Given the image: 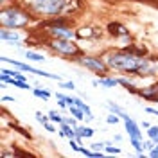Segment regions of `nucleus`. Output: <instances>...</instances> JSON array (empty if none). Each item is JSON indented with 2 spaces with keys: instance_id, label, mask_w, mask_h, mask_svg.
<instances>
[{
  "instance_id": "1",
  "label": "nucleus",
  "mask_w": 158,
  "mask_h": 158,
  "mask_svg": "<svg viewBox=\"0 0 158 158\" xmlns=\"http://www.w3.org/2000/svg\"><path fill=\"white\" fill-rule=\"evenodd\" d=\"M108 63L113 69H120V70H142L146 69V61L140 58H135L131 54H115L110 56Z\"/></svg>"
},
{
  "instance_id": "2",
  "label": "nucleus",
  "mask_w": 158,
  "mask_h": 158,
  "mask_svg": "<svg viewBox=\"0 0 158 158\" xmlns=\"http://www.w3.org/2000/svg\"><path fill=\"white\" fill-rule=\"evenodd\" d=\"M0 22L2 25L6 27H22L27 23V16L20 11L15 9H7V11H2V16H0Z\"/></svg>"
},
{
  "instance_id": "3",
  "label": "nucleus",
  "mask_w": 158,
  "mask_h": 158,
  "mask_svg": "<svg viewBox=\"0 0 158 158\" xmlns=\"http://www.w3.org/2000/svg\"><path fill=\"white\" fill-rule=\"evenodd\" d=\"M34 2H36V9L49 15L61 11V7L65 6V0H34Z\"/></svg>"
},
{
  "instance_id": "4",
  "label": "nucleus",
  "mask_w": 158,
  "mask_h": 158,
  "mask_svg": "<svg viewBox=\"0 0 158 158\" xmlns=\"http://www.w3.org/2000/svg\"><path fill=\"white\" fill-rule=\"evenodd\" d=\"M54 49H58L59 52H63V54H79L77 45H74L70 40H65V38L56 40V41H54Z\"/></svg>"
},
{
  "instance_id": "5",
  "label": "nucleus",
  "mask_w": 158,
  "mask_h": 158,
  "mask_svg": "<svg viewBox=\"0 0 158 158\" xmlns=\"http://www.w3.org/2000/svg\"><path fill=\"white\" fill-rule=\"evenodd\" d=\"M81 63H83L85 67H90L92 70H95V72H104V70H106V67H104L99 59H94V58H83Z\"/></svg>"
},
{
  "instance_id": "6",
  "label": "nucleus",
  "mask_w": 158,
  "mask_h": 158,
  "mask_svg": "<svg viewBox=\"0 0 158 158\" xmlns=\"http://www.w3.org/2000/svg\"><path fill=\"white\" fill-rule=\"evenodd\" d=\"M126 120V129H128V133H129V137L131 138H140V131H138V126L131 120L129 117L124 118Z\"/></svg>"
},
{
  "instance_id": "7",
  "label": "nucleus",
  "mask_w": 158,
  "mask_h": 158,
  "mask_svg": "<svg viewBox=\"0 0 158 158\" xmlns=\"http://www.w3.org/2000/svg\"><path fill=\"white\" fill-rule=\"evenodd\" d=\"M52 34L54 36H58V38H65V40H70L72 36H74V32L69 29H63V27H54L52 29Z\"/></svg>"
},
{
  "instance_id": "8",
  "label": "nucleus",
  "mask_w": 158,
  "mask_h": 158,
  "mask_svg": "<svg viewBox=\"0 0 158 158\" xmlns=\"http://www.w3.org/2000/svg\"><path fill=\"white\" fill-rule=\"evenodd\" d=\"M142 95H144V97H149V99H156L158 101V86H151V88L144 90Z\"/></svg>"
},
{
  "instance_id": "9",
  "label": "nucleus",
  "mask_w": 158,
  "mask_h": 158,
  "mask_svg": "<svg viewBox=\"0 0 158 158\" xmlns=\"http://www.w3.org/2000/svg\"><path fill=\"white\" fill-rule=\"evenodd\" d=\"M0 38L2 40H9V41H18V34H15V32H7V31H2L0 32Z\"/></svg>"
},
{
  "instance_id": "10",
  "label": "nucleus",
  "mask_w": 158,
  "mask_h": 158,
  "mask_svg": "<svg viewBox=\"0 0 158 158\" xmlns=\"http://www.w3.org/2000/svg\"><path fill=\"white\" fill-rule=\"evenodd\" d=\"M104 85V86H115L118 81L117 79H101V81H94V85Z\"/></svg>"
},
{
  "instance_id": "11",
  "label": "nucleus",
  "mask_w": 158,
  "mask_h": 158,
  "mask_svg": "<svg viewBox=\"0 0 158 158\" xmlns=\"http://www.w3.org/2000/svg\"><path fill=\"white\" fill-rule=\"evenodd\" d=\"M72 102H74L76 106H79V108L83 110V111H85L86 115H92V111H90V108H88V106H86V104H85V102H81L79 99H72Z\"/></svg>"
},
{
  "instance_id": "12",
  "label": "nucleus",
  "mask_w": 158,
  "mask_h": 158,
  "mask_svg": "<svg viewBox=\"0 0 158 158\" xmlns=\"http://www.w3.org/2000/svg\"><path fill=\"white\" fill-rule=\"evenodd\" d=\"M77 135L79 137H92V135H94V129L92 128H79Z\"/></svg>"
},
{
  "instance_id": "13",
  "label": "nucleus",
  "mask_w": 158,
  "mask_h": 158,
  "mask_svg": "<svg viewBox=\"0 0 158 158\" xmlns=\"http://www.w3.org/2000/svg\"><path fill=\"white\" fill-rule=\"evenodd\" d=\"M70 113H72V115H76V118H83V113H85V111L79 108V106L76 108L74 104H70Z\"/></svg>"
},
{
  "instance_id": "14",
  "label": "nucleus",
  "mask_w": 158,
  "mask_h": 158,
  "mask_svg": "<svg viewBox=\"0 0 158 158\" xmlns=\"http://www.w3.org/2000/svg\"><path fill=\"white\" fill-rule=\"evenodd\" d=\"M110 31L115 32V34H124V32H126L124 27H120V25H117V23H111V25H110Z\"/></svg>"
},
{
  "instance_id": "15",
  "label": "nucleus",
  "mask_w": 158,
  "mask_h": 158,
  "mask_svg": "<svg viewBox=\"0 0 158 158\" xmlns=\"http://www.w3.org/2000/svg\"><path fill=\"white\" fill-rule=\"evenodd\" d=\"M63 135H67L69 138H76V137H77V133H76V131H72L70 128H67V126L63 128Z\"/></svg>"
},
{
  "instance_id": "16",
  "label": "nucleus",
  "mask_w": 158,
  "mask_h": 158,
  "mask_svg": "<svg viewBox=\"0 0 158 158\" xmlns=\"http://www.w3.org/2000/svg\"><path fill=\"white\" fill-rule=\"evenodd\" d=\"M29 59H32V61H43V56H40V54H34V52H27L25 54Z\"/></svg>"
},
{
  "instance_id": "17",
  "label": "nucleus",
  "mask_w": 158,
  "mask_h": 158,
  "mask_svg": "<svg viewBox=\"0 0 158 158\" xmlns=\"http://www.w3.org/2000/svg\"><path fill=\"white\" fill-rule=\"evenodd\" d=\"M149 137L153 140H158V128H149Z\"/></svg>"
},
{
  "instance_id": "18",
  "label": "nucleus",
  "mask_w": 158,
  "mask_h": 158,
  "mask_svg": "<svg viewBox=\"0 0 158 158\" xmlns=\"http://www.w3.org/2000/svg\"><path fill=\"white\" fill-rule=\"evenodd\" d=\"M34 95H36V97L49 99V92H41V90H34Z\"/></svg>"
},
{
  "instance_id": "19",
  "label": "nucleus",
  "mask_w": 158,
  "mask_h": 158,
  "mask_svg": "<svg viewBox=\"0 0 158 158\" xmlns=\"http://www.w3.org/2000/svg\"><path fill=\"white\" fill-rule=\"evenodd\" d=\"M50 118H52L54 122H63V118L59 117V115L56 113V111H50Z\"/></svg>"
},
{
  "instance_id": "20",
  "label": "nucleus",
  "mask_w": 158,
  "mask_h": 158,
  "mask_svg": "<svg viewBox=\"0 0 158 158\" xmlns=\"http://www.w3.org/2000/svg\"><path fill=\"white\" fill-rule=\"evenodd\" d=\"M110 106V110H113V111H115V113H118V115H120V117H122V115H124V113H122V110L118 108V106H115V104H108Z\"/></svg>"
},
{
  "instance_id": "21",
  "label": "nucleus",
  "mask_w": 158,
  "mask_h": 158,
  "mask_svg": "<svg viewBox=\"0 0 158 158\" xmlns=\"http://www.w3.org/2000/svg\"><path fill=\"white\" fill-rule=\"evenodd\" d=\"M36 118H38L40 122H41V124H47V117H45V115H41V113H36Z\"/></svg>"
},
{
  "instance_id": "22",
  "label": "nucleus",
  "mask_w": 158,
  "mask_h": 158,
  "mask_svg": "<svg viewBox=\"0 0 158 158\" xmlns=\"http://www.w3.org/2000/svg\"><path fill=\"white\" fill-rule=\"evenodd\" d=\"M79 36H92V32H90V29H81V32H79Z\"/></svg>"
},
{
  "instance_id": "23",
  "label": "nucleus",
  "mask_w": 158,
  "mask_h": 158,
  "mask_svg": "<svg viewBox=\"0 0 158 158\" xmlns=\"http://www.w3.org/2000/svg\"><path fill=\"white\" fill-rule=\"evenodd\" d=\"M108 122H110V124H117V122H118V117L111 115V117H108Z\"/></svg>"
},
{
  "instance_id": "24",
  "label": "nucleus",
  "mask_w": 158,
  "mask_h": 158,
  "mask_svg": "<svg viewBox=\"0 0 158 158\" xmlns=\"http://www.w3.org/2000/svg\"><path fill=\"white\" fill-rule=\"evenodd\" d=\"M146 111H148V113H155V115H156V117H158V111H156V110H155V108H148V110H146Z\"/></svg>"
},
{
  "instance_id": "25",
  "label": "nucleus",
  "mask_w": 158,
  "mask_h": 158,
  "mask_svg": "<svg viewBox=\"0 0 158 158\" xmlns=\"http://www.w3.org/2000/svg\"><path fill=\"white\" fill-rule=\"evenodd\" d=\"M106 151H108V153H118L117 148H106Z\"/></svg>"
},
{
  "instance_id": "26",
  "label": "nucleus",
  "mask_w": 158,
  "mask_h": 158,
  "mask_svg": "<svg viewBox=\"0 0 158 158\" xmlns=\"http://www.w3.org/2000/svg\"><path fill=\"white\" fill-rule=\"evenodd\" d=\"M65 88H70V90H72V88H74V83H65Z\"/></svg>"
},
{
  "instance_id": "27",
  "label": "nucleus",
  "mask_w": 158,
  "mask_h": 158,
  "mask_svg": "<svg viewBox=\"0 0 158 158\" xmlns=\"http://www.w3.org/2000/svg\"><path fill=\"white\" fill-rule=\"evenodd\" d=\"M45 128H47V131H54V128H52V126H50L49 122H47V124H45Z\"/></svg>"
},
{
  "instance_id": "28",
  "label": "nucleus",
  "mask_w": 158,
  "mask_h": 158,
  "mask_svg": "<svg viewBox=\"0 0 158 158\" xmlns=\"http://www.w3.org/2000/svg\"><path fill=\"white\" fill-rule=\"evenodd\" d=\"M2 2H6V0H2Z\"/></svg>"
}]
</instances>
